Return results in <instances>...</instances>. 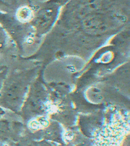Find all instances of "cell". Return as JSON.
Instances as JSON below:
<instances>
[{
    "instance_id": "cell-1",
    "label": "cell",
    "mask_w": 130,
    "mask_h": 146,
    "mask_svg": "<svg viewBox=\"0 0 130 146\" xmlns=\"http://www.w3.org/2000/svg\"><path fill=\"white\" fill-rule=\"evenodd\" d=\"M20 14L21 15L20 17H22V19L24 20H28L31 17L32 15L31 10L28 8H24L21 10Z\"/></svg>"
}]
</instances>
